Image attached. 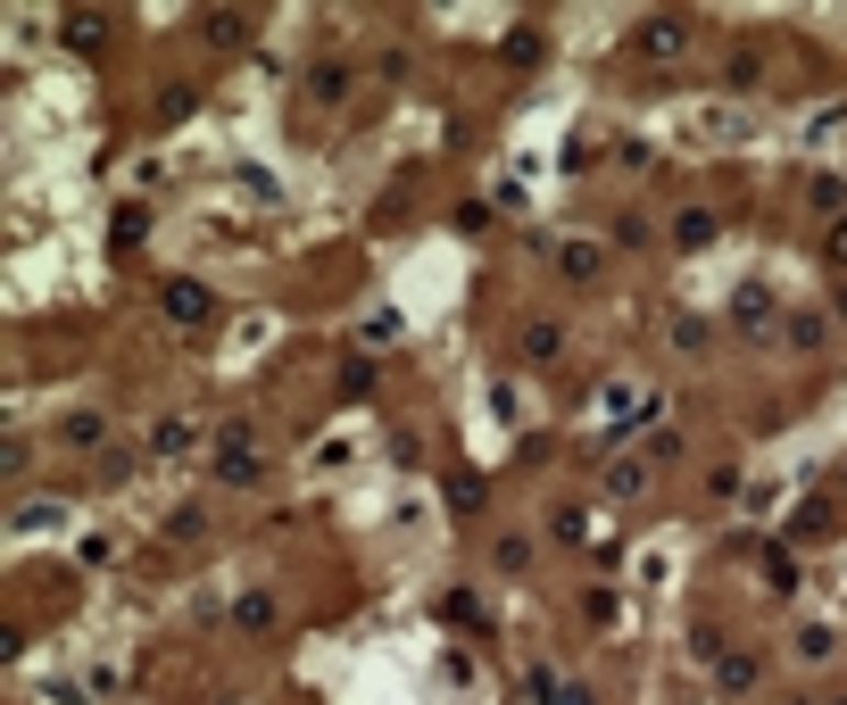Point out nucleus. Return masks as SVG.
<instances>
[{"instance_id": "obj_1", "label": "nucleus", "mask_w": 847, "mask_h": 705, "mask_svg": "<svg viewBox=\"0 0 847 705\" xmlns=\"http://www.w3.org/2000/svg\"><path fill=\"white\" fill-rule=\"evenodd\" d=\"M632 42H640V51H657V58H673L681 42H690V25H681V18H657V25H640Z\"/></svg>"}, {"instance_id": "obj_2", "label": "nucleus", "mask_w": 847, "mask_h": 705, "mask_svg": "<svg viewBox=\"0 0 847 705\" xmlns=\"http://www.w3.org/2000/svg\"><path fill=\"white\" fill-rule=\"evenodd\" d=\"M831 648H839V639H831V631H823V623H806V631H798V656H806V664H823V656H831Z\"/></svg>"}, {"instance_id": "obj_3", "label": "nucleus", "mask_w": 847, "mask_h": 705, "mask_svg": "<svg viewBox=\"0 0 847 705\" xmlns=\"http://www.w3.org/2000/svg\"><path fill=\"white\" fill-rule=\"evenodd\" d=\"M839 705H847V697H839Z\"/></svg>"}]
</instances>
